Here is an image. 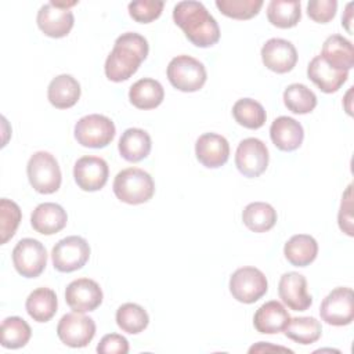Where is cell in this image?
<instances>
[{"mask_svg":"<svg viewBox=\"0 0 354 354\" xmlns=\"http://www.w3.org/2000/svg\"><path fill=\"white\" fill-rule=\"evenodd\" d=\"M173 19L185 37L196 47H212L220 40V28L199 1H180L173 8Z\"/></svg>","mask_w":354,"mask_h":354,"instance_id":"obj_1","label":"cell"},{"mask_svg":"<svg viewBox=\"0 0 354 354\" xmlns=\"http://www.w3.org/2000/svg\"><path fill=\"white\" fill-rule=\"evenodd\" d=\"M148 51V41L144 36L134 32L120 35L105 61L106 77L116 83L130 79L147 58Z\"/></svg>","mask_w":354,"mask_h":354,"instance_id":"obj_2","label":"cell"},{"mask_svg":"<svg viewBox=\"0 0 354 354\" xmlns=\"http://www.w3.org/2000/svg\"><path fill=\"white\" fill-rule=\"evenodd\" d=\"M155 192L152 177L138 167H129L119 171L113 180V194L129 205H141L148 202Z\"/></svg>","mask_w":354,"mask_h":354,"instance_id":"obj_3","label":"cell"},{"mask_svg":"<svg viewBox=\"0 0 354 354\" xmlns=\"http://www.w3.org/2000/svg\"><path fill=\"white\" fill-rule=\"evenodd\" d=\"M26 173L32 188L39 194H54L61 187V169L50 152H35L28 162Z\"/></svg>","mask_w":354,"mask_h":354,"instance_id":"obj_4","label":"cell"},{"mask_svg":"<svg viewBox=\"0 0 354 354\" xmlns=\"http://www.w3.org/2000/svg\"><path fill=\"white\" fill-rule=\"evenodd\" d=\"M206 69L202 62L189 55H177L167 65V79L171 86L184 93H194L206 83Z\"/></svg>","mask_w":354,"mask_h":354,"instance_id":"obj_5","label":"cell"},{"mask_svg":"<svg viewBox=\"0 0 354 354\" xmlns=\"http://www.w3.org/2000/svg\"><path fill=\"white\" fill-rule=\"evenodd\" d=\"M116 129L113 122L98 113L80 118L75 124L76 141L87 148H104L112 142Z\"/></svg>","mask_w":354,"mask_h":354,"instance_id":"obj_6","label":"cell"},{"mask_svg":"<svg viewBox=\"0 0 354 354\" xmlns=\"http://www.w3.org/2000/svg\"><path fill=\"white\" fill-rule=\"evenodd\" d=\"M90 257L87 241L77 235L66 236L55 243L51 252L53 266L59 272H73L80 270Z\"/></svg>","mask_w":354,"mask_h":354,"instance_id":"obj_7","label":"cell"},{"mask_svg":"<svg viewBox=\"0 0 354 354\" xmlns=\"http://www.w3.org/2000/svg\"><path fill=\"white\" fill-rule=\"evenodd\" d=\"M75 4H77V1H50L41 6L36 18L40 30L48 37H65L73 28L75 18L69 7Z\"/></svg>","mask_w":354,"mask_h":354,"instance_id":"obj_8","label":"cell"},{"mask_svg":"<svg viewBox=\"0 0 354 354\" xmlns=\"http://www.w3.org/2000/svg\"><path fill=\"white\" fill-rule=\"evenodd\" d=\"M268 289L266 275L256 267L238 268L230 278V292L241 303L252 304L261 299Z\"/></svg>","mask_w":354,"mask_h":354,"instance_id":"obj_9","label":"cell"},{"mask_svg":"<svg viewBox=\"0 0 354 354\" xmlns=\"http://www.w3.org/2000/svg\"><path fill=\"white\" fill-rule=\"evenodd\" d=\"M12 263L22 277L36 278L44 271L47 264L46 248L37 239L24 238L12 250Z\"/></svg>","mask_w":354,"mask_h":354,"instance_id":"obj_10","label":"cell"},{"mask_svg":"<svg viewBox=\"0 0 354 354\" xmlns=\"http://www.w3.org/2000/svg\"><path fill=\"white\" fill-rule=\"evenodd\" d=\"M322 321L333 326H344L354 319V293L351 288H335L319 307Z\"/></svg>","mask_w":354,"mask_h":354,"instance_id":"obj_11","label":"cell"},{"mask_svg":"<svg viewBox=\"0 0 354 354\" xmlns=\"http://www.w3.org/2000/svg\"><path fill=\"white\" fill-rule=\"evenodd\" d=\"M57 335L59 340L69 347H86L95 335V322L93 318L83 315V313L73 311L59 319Z\"/></svg>","mask_w":354,"mask_h":354,"instance_id":"obj_12","label":"cell"},{"mask_svg":"<svg viewBox=\"0 0 354 354\" xmlns=\"http://www.w3.org/2000/svg\"><path fill=\"white\" fill-rule=\"evenodd\" d=\"M235 165L245 177L254 178L263 174L268 166V149L266 144L254 137L242 140L235 152Z\"/></svg>","mask_w":354,"mask_h":354,"instance_id":"obj_13","label":"cell"},{"mask_svg":"<svg viewBox=\"0 0 354 354\" xmlns=\"http://www.w3.org/2000/svg\"><path fill=\"white\" fill-rule=\"evenodd\" d=\"M109 176L108 163L100 156H82L73 166V177L77 187L87 192L101 189Z\"/></svg>","mask_w":354,"mask_h":354,"instance_id":"obj_14","label":"cell"},{"mask_svg":"<svg viewBox=\"0 0 354 354\" xmlns=\"http://www.w3.org/2000/svg\"><path fill=\"white\" fill-rule=\"evenodd\" d=\"M65 301L76 313L94 311L102 303V290L95 281L79 278L66 286Z\"/></svg>","mask_w":354,"mask_h":354,"instance_id":"obj_15","label":"cell"},{"mask_svg":"<svg viewBox=\"0 0 354 354\" xmlns=\"http://www.w3.org/2000/svg\"><path fill=\"white\" fill-rule=\"evenodd\" d=\"M263 64L275 73L290 72L297 62L296 47L285 39H270L261 47Z\"/></svg>","mask_w":354,"mask_h":354,"instance_id":"obj_16","label":"cell"},{"mask_svg":"<svg viewBox=\"0 0 354 354\" xmlns=\"http://www.w3.org/2000/svg\"><path fill=\"white\" fill-rule=\"evenodd\" d=\"M279 299L293 311H306L313 304V297L307 292L304 275L290 271L285 272L278 283Z\"/></svg>","mask_w":354,"mask_h":354,"instance_id":"obj_17","label":"cell"},{"mask_svg":"<svg viewBox=\"0 0 354 354\" xmlns=\"http://www.w3.org/2000/svg\"><path fill=\"white\" fill-rule=\"evenodd\" d=\"M196 159L209 169H217L230 158V144L225 137L216 133H205L195 142Z\"/></svg>","mask_w":354,"mask_h":354,"instance_id":"obj_18","label":"cell"},{"mask_svg":"<svg viewBox=\"0 0 354 354\" xmlns=\"http://www.w3.org/2000/svg\"><path fill=\"white\" fill-rule=\"evenodd\" d=\"M308 79L324 93H336L348 77L347 71L329 65L321 55L314 57L307 66Z\"/></svg>","mask_w":354,"mask_h":354,"instance_id":"obj_19","label":"cell"},{"mask_svg":"<svg viewBox=\"0 0 354 354\" xmlns=\"http://www.w3.org/2000/svg\"><path fill=\"white\" fill-rule=\"evenodd\" d=\"M68 214L58 203L44 202L36 206L30 216L33 230L43 235H54L65 228Z\"/></svg>","mask_w":354,"mask_h":354,"instance_id":"obj_20","label":"cell"},{"mask_svg":"<svg viewBox=\"0 0 354 354\" xmlns=\"http://www.w3.org/2000/svg\"><path fill=\"white\" fill-rule=\"evenodd\" d=\"M270 137L278 149L290 152L301 145L304 130L296 119L289 116H279L271 123Z\"/></svg>","mask_w":354,"mask_h":354,"instance_id":"obj_21","label":"cell"},{"mask_svg":"<svg viewBox=\"0 0 354 354\" xmlns=\"http://www.w3.org/2000/svg\"><path fill=\"white\" fill-rule=\"evenodd\" d=\"M289 318L288 310L279 301L271 300L257 308L253 317V325L260 333L274 335L283 330Z\"/></svg>","mask_w":354,"mask_h":354,"instance_id":"obj_22","label":"cell"},{"mask_svg":"<svg viewBox=\"0 0 354 354\" xmlns=\"http://www.w3.org/2000/svg\"><path fill=\"white\" fill-rule=\"evenodd\" d=\"M80 84L71 75L55 76L47 88V98L50 104L58 109H68L73 106L80 98Z\"/></svg>","mask_w":354,"mask_h":354,"instance_id":"obj_23","label":"cell"},{"mask_svg":"<svg viewBox=\"0 0 354 354\" xmlns=\"http://www.w3.org/2000/svg\"><path fill=\"white\" fill-rule=\"evenodd\" d=\"M151 137L149 134L137 127H131L123 131L119 140V152L120 156L127 162H140L145 159L151 152Z\"/></svg>","mask_w":354,"mask_h":354,"instance_id":"obj_24","label":"cell"},{"mask_svg":"<svg viewBox=\"0 0 354 354\" xmlns=\"http://www.w3.org/2000/svg\"><path fill=\"white\" fill-rule=\"evenodd\" d=\"M329 65L342 69L350 71L354 66V48L351 41L344 39L340 35L329 36L322 46L319 54Z\"/></svg>","mask_w":354,"mask_h":354,"instance_id":"obj_25","label":"cell"},{"mask_svg":"<svg viewBox=\"0 0 354 354\" xmlns=\"http://www.w3.org/2000/svg\"><path fill=\"white\" fill-rule=\"evenodd\" d=\"M163 98L162 84L151 77L137 80L129 90V100L138 109H153L162 104Z\"/></svg>","mask_w":354,"mask_h":354,"instance_id":"obj_26","label":"cell"},{"mask_svg":"<svg viewBox=\"0 0 354 354\" xmlns=\"http://www.w3.org/2000/svg\"><path fill=\"white\" fill-rule=\"evenodd\" d=\"M286 260L295 267L310 266L318 254L317 241L307 234L293 235L283 246Z\"/></svg>","mask_w":354,"mask_h":354,"instance_id":"obj_27","label":"cell"},{"mask_svg":"<svg viewBox=\"0 0 354 354\" xmlns=\"http://www.w3.org/2000/svg\"><path fill=\"white\" fill-rule=\"evenodd\" d=\"M25 307L33 321L47 322L57 313V295L53 289L37 288L28 296Z\"/></svg>","mask_w":354,"mask_h":354,"instance_id":"obj_28","label":"cell"},{"mask_svg":"<svg viewBox=\"0 0 354 354\" xmlns=\"http://www.w3.org/2000/svg\"><path fill=\"white\" fill-rule=\"evenodd\" d=\"M277 210L266 202H252L242 212L243 224L253 232L270 231L277 223Z\"/></svg>","mask_w":354,"mask_h":354,"instance_id":"obj_29","label":"cell"},{"mask_svg":"<svg viewBox=\"0 0 354 354\" xmlns=\"http://www.w3.org/2000/svg\"><path fill=\"white\" fill-rule=\"evenodd\" d=\"M283 332L290 340L307 346L315 343L321 337L322 326L321 322L314 317H296L289 318Z\"/></svg>","mask_w":354,"mask_h":354,"instance_id":"obj_30","label":"cell"},{"mask_svg":"<svg viewBox=\"0 0 354 354\" xmlns=\"http://www.w3.org/2000/svg\"><path fill=\"white\" fill-rule=\"evenodd\" d=\"M268 21L281 29L293 28L301 18L300 1L297 0H271L267 7Z\"/></svg>","mask_w":354,"mask_h":354,"instance_id":"obj_31","label":"cell"},{"mask_svg":"<svg viewBox=\"0 0 354 354\" xmlns=\"http://www.w3.org/2000/svg\"><path fill=\"white\" fill-rule=\"evenodd\" d=\"M232 116L238 124L256 130L260 129L267 119L263 105L252 98H241L232 106Z\"/></svg>","mask_w":354,"mask_h":354,"instance_id":"obj_32","label":"cell"},{"mask_svg":"<svg viewBox=\"0 0 354 354\" xmlns=\"http://www.w3.org/2000/svg\"><path fill=\"white\" fill-rule=\"evenodd\" d=\"M32 336L29 324L21 317H7L1 322V346L4 348H21Z\"/></svg>","mask_w":354,"mask_h":354,"instance_id":"obj_33","label":"cell"},{"mask_svg":"<svg viewBox=\"0 0 354 354\" xmlns=\"http://www.w3.org/2000/svg\"><path fill=\"white\" fill-rule=\"evenodd\" d=\"M116 324L123 332L137 335L148 326L149 317L141 306L136 303H124L116 311Z\"/></svg>","mask_w":354,"mask_h":354,"instance_id":"obj_34","label":"cell"},{"mask_svg":"<svg viewBox=\"0 0 354 354\" xmlns=\"http://www.w3.org/2000/svg\"><path fill=\"white\" fill-rule=\"evenodd\" d=\"M283 102L286 108L297 115L310 113L317 106V95L304 84H289L283 91Z\"/></svg>","mask_w":354,"mask_h":354,"instance_id":"obj_35","label":"cell"},{"mask_svg":"<svg viewBox=\"0 0 354 354\" xmlns=\"http://www.w3.org/2000/svg\"><path fill=\"white\" fill-rule=\"evenodd\" d=\"M216 7L225 17L234 19H250L263 7L261 0H216Z\"/></svg>","mask_w":354,"mask_h":354,"instance_id":"obj_36","label":"cell"},{"mask_svg":"<svg viewBox=\"0 0 354 354\" xmlns=\"http://www.w3.org/2000/svg\"><path fill=\"white\" fill-rule=\"evenodd\" d=\"M21 217H22L21 209L15 202L7 198H3L0 201V235H1L0 243L1 245L7 243V241L14 236L19 225Z\"/></svg>","mask_w":354,"mask_h":354,"instance_id":"obj_37","label":"cell"},{"mask_svg":"<svg viewBox=\"0 0 354 354\" xmlns=\"http://www.w3.org/2000/svg\"><path fill=\"white\" fill-rule=\"evenodd\" d=\"M163 6L159 0H136L129 3V14L140 24H149L160 17Z\"/></svg>","mask_w":354,"mask_h":354,"instance_id":"obj_38","label":"cell"},{"mask_svg":"<svg viewBox=\"0 0 354 354\" xmlns=\"http://www.w3.org/2000/svg\"><path fill=\"white\" fill-rule=\"evenodd\" d=\"M336 10L337 1L335 0H311L307 4L308 17L318 24H326L333 19Z\"/></svg>","mask_w":354,"mask_h":354,"instance_id":"obj_39","label":"cell"},{"mask_svg":"<svg viewBox=\"0 0 354 354\" xmlns=\"http://www.w3.org/2000/svg\"><path fill=\"white\" fill-rule=\"evenodd\" d=\"M97 351L100 354H127L129 353V342L124 336L118 333L105 335L98 346Z\"/></svg>","mask_w":354,"mask_h":354,"instance_id":"obj_40","label":"cell"},{"mask_svg":"<svg viewBox=\"0 0 354 354\" xmlns=\"http://www.w3.org/2000/svg\"><path fill=\"white\" fill-rule=\"evenodd\" d=\"M351 185H348V188L346 189V192L343 194L342 198V205H340V212H339V227L343 232H346L347 235L353 236V196H351Z\"/></svg>","mask_w":354,"mask_h":354,"instance_id":"obj_41","label":"cell"}]
</instances>
